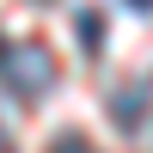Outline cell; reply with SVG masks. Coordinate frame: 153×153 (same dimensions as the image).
I'll list each match as a JSON object with an SVG mask.
<instances>
[{
  "instance_id": "obj_1",
  "label": "cell",
  "mask_w": 153,
  "mask_h": 153,
  "mask_svg": "<svg viewBox=\"0 0 153 153\" xmlns=\"http://www.w3.org/2000/svg\"><path fill=\"white\" fill-rule=\"evenodd\" d=\"M55 55H49L43 43H12L0 49V86H6L19 104H37V98H49V86H55Z\"/></svg>"
},
{
  "instance_id": "obj_3",
  "label": "cell",
  "mask_w": 153,
  "mask_h": 153,
  "mask_svg": "<svg viewBox=\"0 0 153 153\" xmlns=\"http://www.w3.org/2000/svg\"><path fill=\"white\" fill-rule=\"evenodd\" d=\"M141 98H147V80H135V86H129V92H123V98H117V117H123V123H129V129H135V123H141Z\"/></svg>"
},
{
  "instance_id": "obj_4",
  "label": "cell",
  "mask_w": 153,
  "mask_h": 153,
  "mask_svg": "<svg viewBox=\"0 0 153 153\" xmlns=\"http://www.w3.org/2000/svg\"><path fill=\"white\" fill-rule=\"evenodd\" d=\"M49 153H98V147L86 141L80 129H68V135H55V141H49Z\"/></svg>"
},
{
  "instance_id": "obj_2",
  "label": "cell",
  "mask_w": 153,
  "mask_h": 153,
  "mask_svg": "<svg viewBox=\"0 0 153 153\" xmlns=\"http://www.w3.org/2000/svg\"><path fill=\"white\" fill-rule=\"evenodd\" d=\"M98 43H104V19L86 6V12H80V49H86V55H98Z\"/></svg>"
},
{
  "instance_id": "obj_5",
  "label": "cell",
  "mask_w": 153,
  "mask_h": 153,
  "mask_svg": "<svg viewBox=\"0 0 153 153\" xmlns=\"http://www.w3.org/2000/svg\"><path fill=\"white\" fill-rule=\"evenodd\" d=\"M129 6H135V12H153V0H129Z\"/></svg>"
},
{
  "instance_id": "obj_6",
  "label": "cell",
  "mask_w": 153,
  "mask_h": 153,
  "mask_svg": "<svg viewBox=\"0 0 153 153\" xmlns=\"http://www.w3.org/2000/svg\"><path fill=\"white\" fill-rule=\"evenodd\" d=\"M0 49H6V43H0Z\"/></svg>"
}]
</instances>
